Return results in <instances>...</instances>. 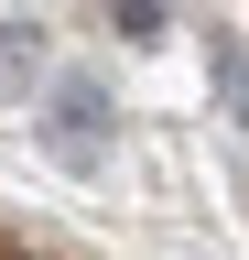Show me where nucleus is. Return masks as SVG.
Segmentation results:
<instances>
[{
	"instance_id": "f257e3e1",
	"label": "nucleus",
	"mask_w": 249,
	"mask_h": 260,
	"mask_svg": "<svg viewBox=\"0 0 249 260\" xmlns=\"http://www.w3.org/2000/svg\"><path fill=\"white\" fill-rule=\"evenodd\" d=\"M44 119H54V141H65V152H98V141H109V87H98V76H65Z\"/></svg>"
},
{
	"instance_id": "20e7f679",
	"label": "nucleus",
	"mask_w": 249,
	"mask_h": 260,
	"mask_svg": "<svg viewBox=\"0 0 249 260\" xmlns=\"http://www.w3.org/2000/svg\"><path fill=\"white\" fill-rule=\"evenodd\" d=\"M119 44H163V0H98Z\"/></svg>"
},
{
	"instance_id": "f03ea898",
	"label": "nucleus",
	"mask_w": 249,
	"mask_h": 260,
	"mask_svg": "<svg viewBox=\"0 0 249 260\" xmlns=\"http://www.w3.org/2000/svg\"><path fill=\"white\" fill-rule=\"evenodd\" d=\"M206 87H217L228 119H249V44H238L228 22H206Z\"/></svg>"
},
{
	"instance_id": "7ed1b4c3",
	"label": "nucleus",
	"mask_w": 249,
	"mask_h": 260,
	"mask_svg": "<svg viewBox=\"0 0 249 260\" xmlns=\"http://www.w3.org/2000/svg\"><path fill=\"white\" fill-rule=\"evenodd\" d=\"M33 54H44L33 22H0V87H33Z\"/></svg>"
}]
</instances>
